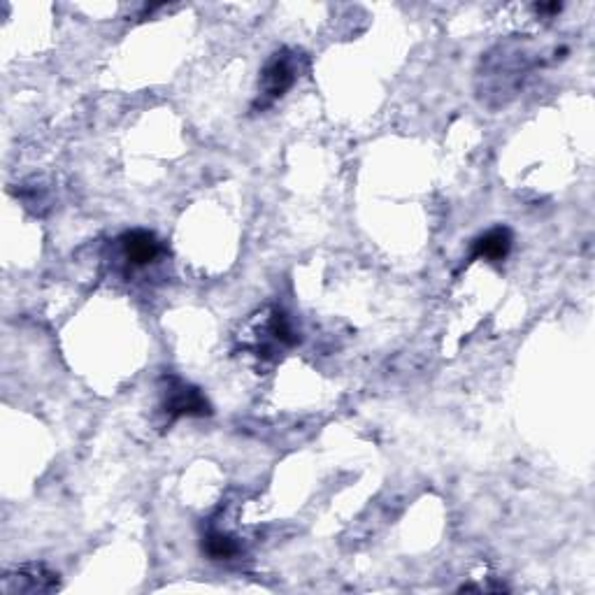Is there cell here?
<instances>
[{"mask_svg": "<svg viewBox=\"0 0 595 595\" xmlns=\"http://www.w3.org/2000/svg\"><path fill=\"white\" fill-rule=\"evenodd\" d=\"M163 410L170 414V419L179 417H205L212 414V407L207 398L196 386L182 382V379L170 377L168 389L163 391Z\"/></svg>", "mask_w": 595, "mask_h": 595, "instance_id": "1", "label": "cell"}, {"mask_svg": "<svg viewBox=\"0 0 595 595\" xmlns=\"http://www.w3.org/2000/svg\"><path fill=\"white\" fill-rule=\"evenodd\" d=\"M293 84H296V59L286 49H282L265 63L261 73V93L265 103L282 98Z\"/></svg>", "mask_w": 595, "mask_h": 595, "instance_id": "2", "label": "cell"}, {"mask_svg": "<svg viewBox=\"0 0 595 595\" xmlns=\"http://www.w3.org/2000/svg\"><path fill=\"white\" fill-rule=\"evenodd\" d=\"M59 586V575L45 565H24L17 575H7L3 582L5 593H49Z\"/></svg>", "mask_w": 595, "mask_h": 595, "instance_id": "3", "label": "cell"}, {"mask_svg": "<svg viewBox=\"0 0 595 595\" xmlns=\"http://www.w3.org/2000/svg\"><path fill=\"white\" fill-rule=\"evenodd\" d=\"M119 247L131 268H145V265L154 263L163 252L159 238L149 231H140V228L138 231H128L121 235Z\"/></svg>", "mask_w": 595, "mask_h": 595, "instance_id": "4", "label": "cell"}, {"mask_svg": "<svg viewBox=\"0 0 595 595\" xmlns=\"http://www.w3.org/2000/svg\"><path fill=\"white\" fill-rule=\"evenodd\" d=\"M512 231L505 226H496L491 228V231H486L484 235H479L475 240V245H472V261L475 258H484V261H491V263H500L505 261L507 254H510L512 249Z\"/></svg>", "mask_w": 595, "mask_h": 595, "instance_id": "5", "label": "cell"}, {"mask_svg": "<svg viewBox=\"0 0 595 595\" xmlns=\"http://www.w3.org/2000/svg\"><path fill=\"white\" fill-rule=\"evenodd\" d=\"M203 549L212 561H228V558L240 554V544L235 542L231 535L221 533V530H212V533L205 537Z\"/></svg>", "mask_w": 595, "mask_h": 595, "instance_id": "6", "label": "cell"}]
</instances>
